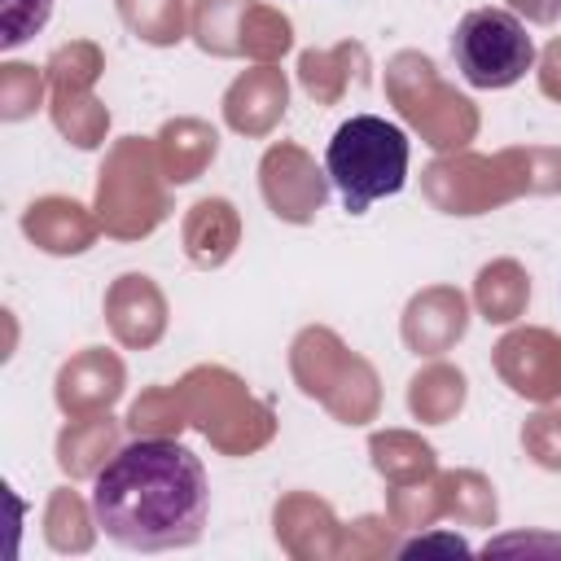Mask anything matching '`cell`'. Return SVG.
Masks as SVG:
<instances>
[{
    "instance_id": "obj_1",
    "label": "cell",
    "mask_w": 561,
    "mask_h": 561,
    "mask_svg": "<svg viewBox=\"0 0 561 561\" xmlns=\"http://www.w3.org/2000/svg\"><path fill=\"white\" fill-rule=\"evenodd\" d=\"M88 513L127 552L193 548L210 513V482L180 438H131L96 469Z\"/></svg>"
},
{
    "instance_id": "obj_2",
    "label": "cell",
    "mask_w": 561,
    "mask_h": 561,
    "mask_svg": "<svg viewBox=\"0 0 561 561\" xmlns=\"http://www.w3.org/2000/svg\"><path fill=\"white\" fill-rule=\"evenodd\" d=\"M408 162L412 145L403 127L386 123L381 114H351L324 149V171L351 215H364L373 202L394 197L408 184Z\"/></svg>"
},
{
    "instance_id": "obj_4",
    "label": "cell",
    "mask_w": 561,
    "mask_h": 561,
    "mask_svg": "<svg viewBox=\"0 0 561 561\" xmlns=\"http://www.w3.org/2000/svg\"><path fill=\"white\" fill-rule=\"evenodd\" d=\"M53 18V0H4V35H0V48H18L26 44L44 22Z\"/></svg>"
},
{
    "instance_id": "obj_3",
    "label": "cell",
    "mask_w": 561,
    "mask_h": 561,
    "mask_svg": "<svg viewBox=\"0 0 561 561\" xmlns=\"http://www.w3.org/2000/svg\"><path fill=\"white\" fill-rule=\"evenodd\" d=\"M451 61L469 88H513L535 70V39L508 9H469L451 31Z\"/></svg>"
}]
</instances>
